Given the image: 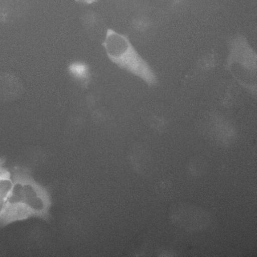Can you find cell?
Here are the masks:
<instances>
[{
	"label": "cell",
	"instance_id": "6da1fadb",
	"mask_svg": "<svg viewBox=\"0 0 257 257\" xmlns=\"http://www.w3.org/2000/svg\"><path fill=\"white\" fill-rule=\"evenodd\" d=\"M102 46L108 59L117 67L137 77L149 86L157 85L156 73L126 35L108 29Z\"/></svg>",
	"mask_w": 257,
	"mask_h": 257
},
{
	"label": "cell",
	"instance_id": "5b68a950",
	"mask_svg": "<svg viewBox=\"0 0 257 257\" xmlns=\"http://www.w3.org/2000/svg\"><path fill=\"white\" fill-rule=\"evenodd\" d=\"M75 2L79 3H81L85 5H91L95 3L98 0H74Z\"/></svg>",
	"mask_w": 257,
	"mask_h": 257
},
{
	"label": "cell",
	"instance_id": "7a4b0ae2",
	"mask_svg": "<svg viewBox=\"0 0 257 257\" xmlns=\"http://www.w3.org/2000/svg\"><path fill=\"white\" fill-rule=\"evenodd\" d=\"M256 53L248 42L239 38L230 45L226 67L230 69L232 66L237 65L253 76L256 73Z\"/></svg>",
	"mask_w": 257,
	"mask_h": 257
},
{
	"label": "cell",
	"instance_id": "3957f363",
	"mask_svg": "<svg viewBox=\"0 0 257 257\" xmlns=\"http://www.w3.org/2000/svg\"><path fill=\"white\" fill-rule=\"evenodd\" d=\"M4 160L0 159V215L8 200L13 185L12 171L5 166Z\"/></svg>",
	"mask_w": 257,
	"mask_h": 257
},
{
	"label": "cell",
	"instance_id": "277c9868",
	"mask_svg": "<svg viewBox=\"0 0 257 257\" xmlns=\"http://www.w3.org/2000/svg\"><path fill=\"white\" fill-rule=\"evenodd\" d=\"M68 71L72 78L83 85L89 83L91 72L89 66L85 62L76 61L70 63L68 66Z\"/></svg>",
	"mask_w": 257,
	"mask_h": 257
}]
</instances>
